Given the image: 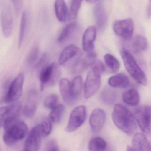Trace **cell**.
<instances>
[{"label":"cell","mask_w":151,"mask_h":151,"mask_svg":"<svg viewBox=\"0 0 151 151\" xmlns=\"http://www.w3.org/2000/svg\"><path fill=\"white\" fill-rule=\"evenodd\" d=\"M112 119L115 125L128 135L134 134L137 129L135 117L127 107L121 104L114 106Z\"/></svg>","instance_id":"obj_1"},{"label":"cell","mask_w":151,"mask_h":151,"mask_svg":"<svg viewBox=\"0 0 151 151\" xmlns=\"http://www.w3.org/2000/svg\"><path fill=\"white\" fill-rule=\"evenodd\" d=\"M105 70L104 64L98 60L88 72L84 86V95L86 99L92 97L99 91L101 84V76Z\"/></svg>","instance_id":"obj_2"},{"label":"cell","mask_w":151,"mask_h":151,"mask_svg":"<svg viewBox=\"0 0 151 151\" xmlns=\"http://www.w3.org/2000/svg\"><path fill=\"white\" fill-rule=\"evenodd\" d=\"M121 55L128 73L138 83L143 86L146 85L147 84L146 76L138 65L132 55L125 48L121 50Z\"/></svg>","instance_id":"obj_3"},{"label":"cell","mask_w":151,"mask_h":151,"mask_svg":"<svg viewBox=\"0 0 151 151\" xmlns=\"http://www.w3.org/2000/svg\"><path fill=\"white\" fill-rule=\"evenodd\" d=\"M4 129L3 140L8 145H14L23 139L28 131L27 124L19 120L8 124Z\"/></svg>","instance_id":"obj_4"},{"label":"cell","mask_w":151,"mask_h":151,"mask_svg":"<svg viewBox=\"0 0 151 151\" xmlns=\"http://www.w3.org/2000/svg\"><path fill=\"white\" fill-rule=\"evenodd\" d=\"M24 75L20 72L10 83H6L4 86V93L3 101L5 103L15 102L22 94L24 84Z\"/></svg>","instance_id":"obj_5"},{"label":"cell","mask_w":151,"mask_h":151,"mask_svg":"<svg viewBox=\"0 0 151 151\" xmlns=\"http://www.w3.org/2000/svg\"><path fill=\"white\" fill-rule=\"evenodd\" d=\"M60 76V70L56 63L49 64L42 69L39 74L40 90L43 91L46 87L54 85Z\"/></svg>","instance_id":"obj_6"},{"label":"cell","mask_w":151,"mask_h":151,"mask_svg":"<svg viewBox=\"0 0 151 151\" xmlns=\"http://www.w3.org/2000/svg\"><path fill=\"white\" fill-rule=\"evenodd\" d=\"M22 107L21 102H16L9 106L1 107L0 109V119L1 127L18 121L22 112Z\"/></svg>","instance_id":"obj_7"},{"label":"cell","mask_w":151,"mask_h":151,"mask_svg":"<svg viewBox=\"0 0 151 151\" xmlns=\"http://www.w3.org/2000/svg\"><path fill=\"white\" fill-rule=\"evenodd\" d=\"M1 21L2 33L5 37H9L12 34L14 26V16L9 2L3 1L1 9Z\"/></svg>","instance_id":"obj_8"},{"label":"cell","mask_w":151,"mask_h":151,"mask_svg":"<svg viewBox=\"0 0 151 151\" xmlns=\"http://www.w3.org/2000/svg\"><path fill=\"white\" fill-rule=\"evenodd\" d=\"M86 116V108L85 106L81 105L75 108L70 113L66 130L70 132L77 129L83 125Z\"/></svg>","instance_id":"obj_9"},{"label":"cell","mask_w":151,"mask_h":151,"mask_svg":"<svg viewBox=\"0 0 151 151\" xmlns=\"http://www.w3.org/2000/svg\"><path fill=\"white\" fill-rule=\"evenodd\" d=\"M134 117L141 129L145 134H148L151 131V107L144 106L136 109Z\"/></svg>","instance_id":"obj_10"},{"label":"cell","mask_w":151,"mask_h":151,"mask_svg":"<svg viewBox=\"0 0 151 151\" xmlns=\"http://www.w3.org/2000/svg\"><path fill=\"white\" fill-rule=\"evenodd\" d=\"M113 28L115 33L124 40H129L132 38L134 24L132 19L116 21L113 24Z\"/></svg>","instance_id":"obj_11"},{"label":"cell","mask_w":151,"mask_h":151,"mask_svg":"<svg viewBox=\"0 0 151 151\" xmlns=\"http://www.w3.org/2000/svg\"><path fill=\"white\" fill-rule=\"evenodd\" d=\"M42 136L40 124L34 126L28 134L24 151H39Z\"/></svg>","instance_id":"obj_12"},{"label":"cell","mask_w":151,"mask_h":151,"mask_svg":"<svg viewBox=\"0 0 151 151\" xmlns=\"http://www.w3.org/2000/svg\"><path fill=\"white\" fill-rule=\"evenodd\" d=\"M97 54L94 52L87 54L82 59H78L72 66V73L78 74L83 72L89 67L93 66L97 61Z\"/></svg>","instance_id":"obj_13"},{"label":"cell","mask_w":151,"mask_h":151,"mask_svg":"<svg viewBox=\"0 0 151 151\" xmlns=\"http://www.w3.org/2000/svg\"><path fill=\"white\" fill-rule=\"evenodd\" d=\"M97 35V29L94 26L88 27L84 32L82 44L83 51L87 54L94 52V42Z\"/></svg>","instance_id":"obj_14"},{"label":"cell","mask_w":151,"mask_h":151,"mask_svg":"<svg viewBox=\"0 0 151 151\" xmlns=\"http://www.w3.org/2000/svg\"><path fill=\"white\" fill-rule=\"evenodd\" d=\"M106 121V114L102 109H94L90 117V125L92 132L97 133L99 132L104 126Z\"/></svg>","instance_id":"obj_15"},{"label":"cell","mask_w":151,"mask_h":151,"mask_svg":"<svg viewBox=\"0 0 151 151\" xmlns=\"http://www.w3.org/2000/svg\"><path fill=\"white\" fill-rule=\"evenodd\" d=\"M38 102V94L35 90L30 91L28 92L26 101L24 108V116L27 118L33 117L36 113Z\"/></svg>","instance_id":"obj_16"},{"label":"cell","mask_w":151,"mask_h":151,"mask_svg":"<svg viewBox=\"0 0 151 151\" xmlns=\"http://www.w3.org/2000/svg\"><path fill=\"white\" fill-rule=\"evenodd\" d=\"M59 90L63 99L67 105H74L77 100L72 94L71 83L67 78H62L59 82Z\"/></svg>","instance_id":"obj_17"},{"label":"cell","mask_w":151,"mask_h":151,"mask_svg":"<svg viewBox=\"0 0 151 151\" xmlns=\"http://www.w3.org/2000/svg\"><path fill=\"white\" fill-rule=\"evenodd\" d=\"M93 12L95 22L98 28L100 29H103L106 24L108 16L102 1H98L96 2L93 8Z\"/></svg>","instance_id":"obj_18"},{"label":"cell","mask_w":151,"mask_h":151,"mask_svg":"<svg viewBox=\"0 0 151 151\" xmlns=\"http://www.w3.org/2000/svg\"><path fill=\"white\" fill-rule=\"evenodd\" d=\"M132 146L136 151H151V146L144 134L137 133L135 134L132 140Z\"/></svg>","instance_id":"obj_19"},{"label":"cell","mask_w":151,"mask_h":151,"mask_svg":"<svg viewBox=\"0 0 151 151\" xmlns=\"http://www.w3.org/2000/svg\"><path fill=\"white\" fill-rule=\"evenodd\" d=\"M30 21V15L28 10H25L23 12L20 22L19 29L18 46H22L24 38L27 34Z\"/></svg>","instance_id":"obj_20"},{"label":"cell","mask_w":151,"mask_h":151,"mask_svg":"<svg viewBox=\"0 0 151 151\" xmlns=\"http://www.w3.org/2000/svg\"><path fill=\"white\" fill-rule=\"evenodd\" d=\"M55 11L56 17L61 22H66L69 16L67 4L64 1H55L54 4Z\"/></svg>","instance_id":"obj_21"},{"label":"cell","mask_w":151,"mask_h":151,"mask_svg":"<svg viewBox=\"0 0 151 151\" xmlns=\"http://www.w3.org/2000/svg\"><path fill=\"white\" fill-rule=\"evenodd\" d=\"M78 47L75 45H69L65 47L59 56V64L60 65H64L78 54Z\"/></svg>","instance_id":"obj_22"},{"label":"cell","mask_w":151,"mask_h":151,"mask_svg":"<svg viewBox=\"0 0 151 151\" xmlns=\"http://www.w3.org/2000/svg\"><path fill=\"white\" fill-rule=\"evenodd\" d=\"M129 83V80L128 77L122 73L112 76L108 80L109 85L113 87L126 88Z\"/></svg>","instance_id":"obj_23"},{"label":"cell","mask_w":151,"mask_h":151,"mask_svg":"<svg viewBox=\"0 0 151 151\" xmlns=\"http://www.w3.org/2000/svg\"><path fill=\"white\" fill-rule=\"evenodd\" d=\"M122 99L124 102L127 105L137 106L140 101V96L137 90L131 89L123 93Z\"/></svg>","instance_id":"obj_24"},{"label":"cell","mask_w":151,"mask_h":151,"mask_svg":"<svg viewBox=\"0 0 151 151\" xmlns=\"http://www.w3.org/2000/svg\"><path fill=\"white\" fill-rule=\"evenodd\" d=\"M77 29V24L75 22L70 23L62 30L58 38V41L62 43L66 41L74 34Z\"/></svg>","instance_id":"obj_25"},{"label":"cell","mask_w":151,"mask_h":151,"mask_svg":"<svg viewBox=\"0 0 151 151\" xmlns=\"http://www.w3.org/2000/svg\"><path fill=\"white\" fill-rule=\"evenodd\" d=\"M101 101L106 105H113L117 99V93L115 91L109 88H104L100 94Z\"/></svg>","instance_id":"obj_26"},{"label":"cell","mask_w":151,"mask_h":151,"mask_svg":"<svg viewBox=\"0 0 151 151\" xmlns=\"http://www.w3.org/2000/svg\"><path fill=\"white\" fill-rule=\"evenodd\" d=\"M106 147L105 139L101 137H95L90 140L88 147L89 151H104Z\"/></svg>","instance_id":"obj_27"},{"label":"cell","mask_w":151,"mask_h":151,"mask_svg":"<svg viewBox=\"0 0 151 151\" xmlns=\"http://www.w3.org/2000/svg\"><path fill=\"white\" fill-rule=\"evenodd\" d=\"M132 46L134 52H136L146 51L147 47V40L143 36L137 35L133 39Z\"/></svg>","instance_id":"obj_28"},{"label":"cell","mask_w":151,"mask_h":151,"mask_svg":"<svg viewBox=\"0 0 151 151\" xmlns=\"http://www.w3.org/2000/svg\"><path fill=\"white\" fill-rule=\"evenodd\" d=\"M104 61L107 67L112 73H116L118 71L120 64L118 60L112 55L107 53L104 56Z\"/></svg>","instance_id":"obj_29"},{"label":"cell","mask_w":151,"mask_h":151,"mask_svg":"<svg viewBox=\"0 0 151 151\" xmlns=\"http://www.w3.org/2000/svg\"><path fill=\"white\" fill-rule=\"evenodd\" d=\"M64 110V106L62 104H58L55 107L52 109L49 114V119L55 123L60 122L63 116Z\"/></svg>","instance_id":"obj_30"},{"label":"cell","mask_w":151,"mask_h":151,"mask_svg":"<svg viewBox=\"0 0 151 151\" xmlns=\"http://www.w3.org/2000/svg\"><path fill=\"white\" fill-rule=\"evenodd\" d=\"M83 87V79L81 76L75 77L71 82V88L74 98L77 100L82 91Z\"/></svg>","instance_id":"obj_31"},{"label":"cell","mask_w":151,"mask_h":151,"mask_svg":"<svg viewBox=\"0 0 151 151\" xmlns=\"http://www.w3.org/2000/svg\"><path fill=\"white\" fill-rule=\"evenodd\" d=\"M82 1L78 0H74L71 1L69 17L70 20L76 19L78 13L82 5Z\"/></svg>","instance_id":"obj_32"},{"label":"cell","mask_w":151,"mask_h":151,"mask_svg":"<svg viewBox=\"0 0 151 151\" xmlns=\"http://www.w3.org/2000/svg\"><path fill=\"white\" fill-rule=\"evenodd\" d=\"M58 102V97L55 94H51L45 99L44 105L45 107L52 109L59 104Z\"/></svg>","instance_id":"obj_33"},{"label":"cell","mask_w":151,"mask_h":151,"mask_svg":"<svg viewBox=\"0 0 151 151\" xmlns=\"http://www.w3.org/2000/svg\"><path fill=\"white\" fill-rule=\"evenodd\" d=\"M39 49L37 47H34L31 50L28 54L27 62L30 65L34 64L37 60L39 55Z\"/></svg>","instance_id":"obj_34"},{"label":"cell","mask_w":151,"mask_h":151,"mask_svg":"<svg viewBox=\"0 0 151 151\" xmlns=\"http://www.w3.org/2000/svg\"><path fill=\"white\" fill-rule=\"evenodd\" d=\"M40 126L43 136L47 137L50 134L52 131V124L50 119H45L40 124Z\"/></svg>","instance_id":"obj_35"},{"label":"cell","mask_w":151,"mask_h":151,"mask_svg":"<svg viewBox=\"0 0 151 151\" xmlns=\"http://www.w3.org/2000/svg\"><path fill=\"white\" fill-rule=\"evenodd\" d=\"M49 62V56L47 53H44L41 55L39 60L35 65L37 69L41 70L48 65Z\"/></svg>","instance_id":"obj_36"},{"label":"cell","mask_w":151,"mask_h":151,"mask_svg":"<svg viewBox=\"0 0 151 151\" xmlns=\"http://www.w3.org/2000/svg\"><path fill=\"white\" fill-rule=\"evenodd\" d=\"M11 2L13 4V7H14V10L15 13L16 14H19L21 12V9H22V7L23 6V1H15L13 0L11 1Z\"/></svg>","instance_id":"obj_37"},{"label":"cell","mask_w":151,"mask_h":151,"mask_svg":"<svg viewBox=\"0 0 151 151\" xmlns=\"http://www.w3.org/2000/svg\"><path fill=\"white\" fill-rule=\"evenodd\" d=\"M47 151H59L58 147L55 141H51L49 143Z\"/></svg>","instance_id":"obj_38"},{"label":"cell","mask_w":151,"mask_h":151,"mask_svg":"<svg viewBox=\"0 0 151 151\" xmlns=\"http://www.w3.org/2000/svg\"><path fill=\"white\" fill-rule=\"evenodd\" d=\"M147 15L148 17L151 16V1H149L147 9Z\"/></svg>","instance_id":"obj_39"},{"label":"cell","mask_w":151,"mask_h":151,"mask_svg":"<svg viewBox=\"0 0 151 151\" xmlns=\"http://www.w3.org/2000/svg\"><path fill=\"white\" fill-rule=\"evenodd\" d=\"M127 151H136L134 150L133 148H132L129 146H128L127 147Z\"/></svg>","instance_id":"obj_40"},{"label":"cell","mask_w":151,"mask_h":151,"mask_svg":"<svg viewBox=\"0 0 151 151\" xmlns=\"http://www.w3.org/2000/svg\"><path fill=\"white\" fill-rule=\"evenodd\" d=\"M97 1H92V0H91V1H86V2H89V3H96V2H97Z\"/></svg>","instance_id":"obj_41"},{"label":"cell","mask_w":151,"mask_h":151,"mask_svg":"<svg viewBox=\"0 0 151 151\" xmlns=\"http://www.w3.org/2000/svg\"><path fill=\"white\" fill-rule=\"evenodd\" d=\"M22 151H24V150H22Z\"/></svg>","instance_id":"obj_42"},{"label":"cell","mask_w":151,"mask_h":151,"mask_svg":"<svg viewBox=\"0 0 151 151\" xmlns=\"http://www.w3.org/2000/svg\"></svg>","instance_id":"obj_43"}]
</instances>
